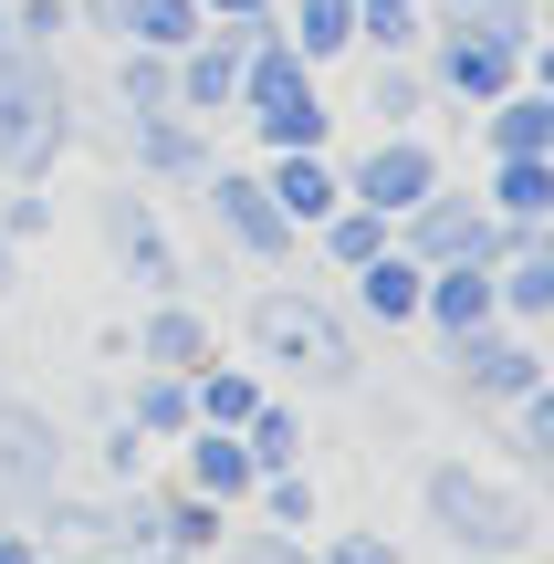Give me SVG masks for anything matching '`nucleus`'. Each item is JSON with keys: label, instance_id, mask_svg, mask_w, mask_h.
<instances>
[{"label": "nucleus", "instance_id": "nucleus-1", "mask_svg": "<svg viewBox=\"0 0 554 564\" xmlns=\"http://www.w3.org/2000/svg\"><path fill=\"white\" fill-rule=\"evenodd\" d=\"M335 564H388V554H377V544H346V554H335Z\"/></svg>", "mask_w": 554, "mask_h": 564}, {"label": "nucleus", "instance_id": "nucleus-2", "mask_svg": "<svg viewBox=\"0 0 554 564\" xmlns=\"http://www.w3.org/2000/svg\"><path fill=\"white\" fill-rule=\"evenodd\" d=\"M0 564H32V554H0Z\"/></svg>", "mask_w": 554, "mask_h": 564}]
</instances>
